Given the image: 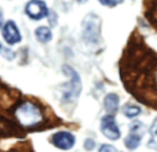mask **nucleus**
<instances>
[{
	"mask_svg": "<svg viewBox=\"0 0 157 152\" xmlns=\"http://www.w3.org/2000/svg\"><path fill=\"white\" fill-rule=\"evenodd\" d=\"M14 118L22 127H35L44 119L43 111L32 101H24L14 109Z\"/></svg>",
	"mask_w": 157,
	"mask_h": 152,
	"instance_id": "1",
	"label": "nucleus"
},
{
	"mask_svg": "<svg viewBox=\"0 0 157 152\" xmlns=\"http://www.w3.org/2000/svg\"><path fill=\"white\" fill-rule=\"evenodd\" d=\"M98 152H117V150L110 144H102L99 147V150H98Z\"/></svg>",
	"mask_w": 157,
	"mask_h": 152,
	"instance_id": "15",
	"label": "nucleus"
},
{
	"mask_svg": "<svg viewBox=\"0 0 157 152\" xmlns=\"http://www.w3.org/2000/svg\"><path fill=\"white\" fill-rule=\"evenodd\" d=\"M62 71L65 72V75H68L69 78H71L69 83L66 84L65 89H63L62 98H63L65 102H73V101L77 100V97L80 95V91H81L80 76H78L77 72L69 65H63Z\"/></svg>",
	"mask_w": 157,
	"mask_h": 152,
	"instance_id": "2",
	"label": "nucleus"
},
{
	"mask_svg": "<svg viewBox=\"0 0 157 152\" xmlns=\"http://www.w3.org/2000/svg\"><path fill=\"white\" fill-rule=\"evenodd\" d=\"M149 134H150V138H149V142H147V147L157 151V118L155 119V122L152 123V126H150Z\"/></svg>",
	"mask_w": 157,
	"mask_h": 152,
	"instance_id": "12",
	"label": "nucleus"
},
{
	"mask_svg": "<svg viewBox=\"0 0 157 152\" xmlns=\"http://www.w3.org/2000/svg\"><path fill=\"white\" fill-rule=\"evenodd\" d=\"M130 131L132 133H138V134H142L144 136V131H145V126L144 123H141L139 120H134L130 126Z\"/></svg>",
	"mask_w": 157,
	"mask_h": 152,
	"instance_id": "13",
	"label": "nucleus"
},
{
	"mask_svg": "<svg viewBox=\"0 0 157 152\" xmlns=\"http://www.w3.org/2000/svg\"><path fill=\"white\" fill-rule=\"evenodd\" d=\"M102 6H106V7H116V6L121 4L124 0H98Z\"/></svg>",
	"mask_w": 157,
	"mask_h": 152,
	"instance_id": "14",
	"label": "nucleus"
},
{
	"mask_svg": "<svg viewBox=\"0 0 157 152\" xmlns=\"http://www.w3.org/2000/svg\"><path fill=\"white\" fill-rule=\"evenodd\" d=\"M25 13L33 21H40L50 14L48 7L43 0H30L25 6Z\"/></svg>",
	"mask_w": 157,
	"mask_h": 152,
	"instance_id": "5",
	"label": "nucleus"
},
{
	"mask_svg": "<svg viewBox=\"0 0 157 152\" xmlns=\"http://www.w3.org/2000/svg\"><path fill=\"white\" fill-rule=\"evenodd\" d=\"M2 35L3 39L6 40V43L8 46H14V44H18L22 40V36L19 33L18 26L15 25L14 21H7L2 28Z\"/></svg>",
	"mask_w": 157,
	"mask_h": 152,
	"instance_id": "7",
	"label": "nucleus"
},
{
	"mask_svg": "<svg viewBox=\"0 0 157 152\" xmlns=\"http://www.w3.org/2000/svg\"><path fill=\"white\" fill-rule=\"evenodd\" d=\"M101 18L95 14H88L83 21V38L90 44H95L101 35Z\"/></svg>",
	"mask_w": 157,
	"mask_h": 152,
	"instance_id": "3",
	"label": "nucleus"
},
{
	"mask_svg": "<svg viewBox=\"0 0 157 152\" xmlns=\"http://www.w3.org/2000/svg\"><path fill=\"white\" fill-rule=\"evenodd\" d=\"M0 51H2V44H0Z\"/></svg>",
	"mask_w": 157,
	"mask_h": 152,
	"instance_id": "20",
	"label": "nucleus"
},
{
	"mask_svg": "<svg viewBox=\"0 0 157 152\" xmlns=\"http://www.w3.org/2000/svg\"><path fill=\"white\" fill-rule=\"evenodd\" d=\"M141 108H139L138 105H134V104H127V105H124V108H123V114H124L125 118H130V119H134V118H136L138 115H141Z\"/></svg>",
	"mask_w": 157,
	"mask_h": 152,
	"instance_id": "11",
	"label": "nucleus"
},
{
	"mask_svg": "<svg viewBox=\"0 0 157 152\" xmlns=\"http://www.w3.org/2000/svg\"><path fill=\"white\" fill-rule=\"evenodd\" d=\"M77 2H78V3H86L87 0H77Z\"/></svg>",
	"mask_w": 157,
	"mask_h": 152,
	"instance_id": "19",
	"label": "nucleus"
},
{
	"mask_svg": "<svg viewBox=\"0 0 157 152\" xmlns=\"http://www.w3.org/2000/svg\"><path fill=\"white\" fill-rule=\"evenodd\" d=\"M84 148H86L87 151H92L95 148V141L92 138H87L86 141H84Z\"/></svg>",
	"mask_w": 157,
	"mask_h": 152,
	"instance_id": "16",
	"label": "nucleus"
},
{
	"mask_svg": "<svg viewBox=\"0 0 157 152\" xmlns=\"http://www.w3.org/2000/svg\"><path fill=\"white\" fill-rule=\"evenodd\" d=\"M141 140H142V134L130 131V134H128L124 140V145H125V148H128V150H131V151L136 150V148L141 145Z\"/></svg>",
	"mask_w": 157,
	"mask_h": 152,
	"instance_id": "9",
	"label": "nucleus"
},
{
	"mask_svg": "<svg viewBox=\"0 0 157 152\" xmlns=\"http://www.w3.org/2000/svg\"><path fill=\"white\" fill-rule=\"evenodd\" d=\"M103 106H105L106 112H108L109 115H114L117 111H119V106H120L119 95L114 94V93L106 94L105 98H103Z\"/></svg>",
	"mask_w": 157,
	"mask_h": 152,
	"instance_id": "8",
	"label": "nucleus"
},
{
	"mask_svg": "<svg viewBox=\"0 0 157 152\" xmlns=\"http://www.w3.org/2000/svg\"><path fill=\"white\" fill-rule=\"evenodd\" d=\"M3 28V13L0 11V29Z\"/></svg>",
	"mask_w": 157,
	"mask_h": 152,
	"instance_id": "17",
	"label": "nucleus"
},
{
	"mask_svg": "<svg viewBox=\"0 0 157 152\" xmlns=\"http://www.w3.org/2000/svg\"><path fill=\"white\" fill-rule=\"evenodd\" d=\"M155 83H156V86H157V71H156V74H155Z\"/></svg>",
	"mask_w": 157,
	"mask_h": 152,
	"instance_id": "18",
	"label": "nucleus"
},
{
	"mask_svg": "<svg viewBox=\"0 0 157 152\" xmlns=\"http://www.w3.org/2000/svg\"><path fill=\"white\" fill-rule=\"evenodd\" d=\"M51 142L54 147L62 151H69L76 144V137L71 131H57L51 136Z\"/></svg>",
	"mask_w": 157,
	"mask_h": 152,
	"instance_id": "6",
	"label": "nucleus"
},
{
	"mask_svg": "<svg viewBox=\"0 0 157 152\" xmlns=\"http://www.w3.org/2000/svg\"><path fill=\"white\" fill-rule=\"evenodd\" d=\"M35 36L40 43H48L52 39V32L48 26H39L35 30Z\"/></svg>",
	"mask_w": 157,
	"mask_h": 152,
	"instance_id": "10",
	"label": "nucleus"
},
{
	"mask_svg": "<svg viewBox=\"0 0 157 152\" xmlns=\"http://www.w3.org/2000/svg\"><path fill=\"white\" fill-rule=\"evenodd\" d=\"M101 131L106 138L112 140V141H116L121 137V131H120L119 125L114 119V115L108 114L101 119Z\"/></svg>",
	"mask_w": 157,
	"mask_h": 152,
	"instance_id": "4",
	"label": "nucleus"
}]
</instances>
